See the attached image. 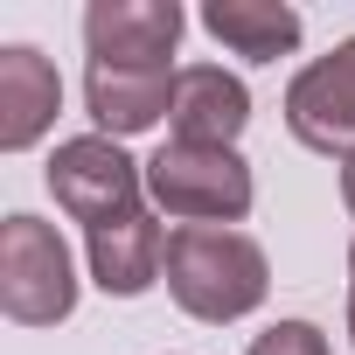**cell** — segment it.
I'll use <instances>...</instances> for the list:
<instances>
[{"label":"cell","mask_w":355,"mask_h":355,"mask_svg":"<svg viewBox=\"0 0 355 355\" xmlns=\"http://www.w3.org/2000/svg\"><path fill=\"white\" fill-rule=\"evenodd\" d=\"M167 293L189 320H244L265 306L272 293V265L258 251V237L230 230V223H182L167 230Z\"/></svg>","instance_id":"6da1fadb"},{"label":"cell","mask_w":355,"mask_h":355,"mask_svg":"<svg viewBox=\"0 0 355 355\" xmlns=\"http://www.w3.org/2000/svg\"><path fill=\"white\" fill-rule=\"evenodd\" d=\"M0 313L15 327H56L77 313L70 244L42 216H21V209L0 223Z\"/></svg>","instance_id":"7a4b0ae2"},{"label":"cell","mask_w":355,"mask_h":355,"mask_svg":"<svg viewBox=\"0 0 355 355\" xmlns=\"http://www.w3.org/2000/svg\"><path fill=\"white\" fill-rule=\"evenodd\" d=\"M146 196L182 223H237V216H251V167L237 146L167 139L146 160Z\"/></svg>","instance_id":"3957f363"},{"label":"cell","mask_w":355,"mask_h":355,"mask_svg":"<svg viewBox=\"0 0 355 355\" xmlns=\"http://www.w3.org/2000/svg\"><path fill=\"white\" fill-rule=\"evenodd\" d=\"M42 182H49L56 209H70L84 230H98V223L139 209L146 167H139L119 139H105V132H77V139H63V146L49 153V174H42Z\"/></svg>","instance_id":"277c9868"},{"label":"cell","mask_w":355,"mask_h":355,"mask_svg":"<svg viewBox=\"0 0 355 355\" xmlns=\"http://www.w3.org/2000/svg\"><path fill=\"white\" fill-rule=\"evenodd\" d=\"M286 125L313 153H355V35L327 56H313L286 84Z\"/></svg>","instance_id":"5b68a950"},{"label":"cell","mask_w":355,"mask_h":355,"mask_svg":"<svg viewBox=\"0 0 355 355\" xmlns=\"http://www.w3.org/2000/svg\"><path fill=\"white\" fill-rule=\"evenodd\" d=\"M189 15L174 0H91L84 8V49L112 70H167Z\"/></svg>","instance_id":"8992f818"},{"label":"cell","mask_w":355,"mask_h":355,"mask_svg":"<svg viewBox=\"0 0 355 355\" xmlns=\"http://www.w3.org/2000/svg\"><path fill=\"white\" fill-rule=\"evenodd\" d=\"M167 125H174V139H196V146H237V132L251 125V91H244V77H230L223 63L174 70Z\"/></svg>","instance_id":"52a82bcc"},{"label":"cell","mask_w":355,"mask_h":355,"mask_svg":"<svg viewBox=\"0 0 355 355\" xmlns=\"http://www.w3.org/2000/svg\"><path fill=\"white\" fill-rule=\"evenodd\" d=\"M63 112V77L35 42H8L0 49V146L28 153Z\"/></svg>","instance_id":"ba28073f"},{"label":"cell","mask_w":355,"mask_h":355,"mask_svg":"<svg viewBox=\"0 0 355 355\" xmlns=\"http://www.w3.org/2000/svg\"><path fill=\"white\" fill-rule=\"evenodd\" d=\"M84 251H91V279H98V293H112V300H139V293L167 272V230H160L146 209L84 230Z\"/></svg>","instance_id":"9c48e42d"},{"label":"cell","mask_w":355,"mask_h":355,"mask_svg":"<svg viewBox=\"0 0 355 355\" xmlns=\"http://www.w3.org/2000/svg\"><path fill=\"white\" fill-rule=\"evenodd\" d=\"M84 105L98 119L105 139H132L146 125L167 119L174 105V70H112V63H91L84 70Z\"/></svg>","instance_id":"30bf717a"},{"label":"cell","mask_w":355,"mask_h":355,"mask_svg":"<svg viewBox=\"0 0 355 355\" xmlns=\"http://www.w3.org/2000/svg\"><path fill=\"white\" fill-rule=\"evenodd\" d=\"M202 28H209L223 49L251 56V63H279V56H293L300 35H306L286 0H209V8H202Z\"/></svg>","instance_id":"8fae6325"},{"label":"cell","mask_w":355,"mask_h":355,"mask_svg":"<svg viewBox=\"0 0 355 355\" xmlns=\"http://www.w3.org/2000/svg\"><path fill=\"white\" fill-rule=\"evenodd\" d=\"M244 355H327V334H320L313 320H279V327H265Z\"/></svg>","instance_id":"7c38bea8"},{"label":"cell","mask_w":355,"mask_h":355,"mask_svg":"<svg viewBox=\"0 0 355 355\" xmlns=\"http://www.w3.org/2000/svg\"><path fill=\"white\" fill-rule=\"evenodd\" d=\"M341 202H348V216H355V153L341 160Z\"/></svg>","instance_id":"4fadbf2b"},{"label":"cell","mask_w":355,"mask_h":355,"mask_svg":"<svg viewBox=\"0 0 355 355\" xmlns=\"http://www.w3.org/2000/svg\"><path fill=\"white\" fill-rule=\"evenodd\" d=\"M348 334H355V244H348Z\"/></svg>","instance_id":"5bb4252c"},{"label":"cell","mask_w":355,"mask_h":355,"mask_svg":"<svg viewBox=\"0 0 355 355\" xmlns=\"http://www.w3.org/2000/svg\"><path fill=\"white\" fill-rule=\"evenodd\" d=\"M348 341H355V334H348Z\"/></svg>","instance_id":"9a60e30c"}]
</instances>
